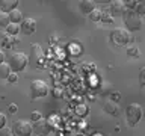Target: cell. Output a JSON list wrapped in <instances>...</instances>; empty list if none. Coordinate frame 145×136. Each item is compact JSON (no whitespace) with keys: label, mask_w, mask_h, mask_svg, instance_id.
Wrapping results in <instances>:
<instances>
[{"label":"cell","mask_w":145,"mask_h":136,"mask_svg":"<svg viewBox=\"0 0 145 136\" xmlns=\"http://www.w3.org/2000/svg\"><path fill=\"white\" fill-rule=\"evenodd\" d=\"M6 63L9 65V68H11V73L21 71V70H24L27 67V63H29V56L24 53H20V52L12 53L11 56H9Z\"/></svg>","instance_id":"1"},{"label":"cell","mask_w":145,"mask_h":136,"mask_svg":"<svg viewBox=\"0 0 145 136\" xmlns=\"http://www.w3.org/2000/svg\"><path fill=\"white\" fill-rule=\"evenodd\" d=\"M110 39L115 45H125V44H129L133 41V36L130 35L129 30L122 29V27H116V29L112 30Z\"/></svg>","instance_id":"2"},{"label":"cell","mask_w":145,"mask_h":136,"mask_svg":"<svg viewBox=\"0 0 145 136\" xmlns=\"http://www.w3.org/2000/svg\"><path fill=\"white\" fill-rule=\"evenodd\" d=\"M125 116H127V121H129L130 126L138 124L139 120L142 118V107H140V104H138V103L129 104L125 109Z\"/></svg>","instance_id":"3"},{"label":"cell","mask_w":145,"mask_h":136,"mask_svg":"<svg viewBox=\"0 0 145 136\" xmlns=\"http://www.w3.org/2000/svg\"><path fill=\"white\" fill-rule=\"evenodd\" d=\"M124 23H125L129 30H139L142 27V18L135 11H125L124 12Z\"/></svg>","instance_id":"4"},{"label":"cell","mask_w":145,"mask_h":136,"mask_svg":"<svg viewBox=\"0 0 145 136\" xmlns=\"http://www.w3.org/2000/svg\"><path fill=\"white\" fill-rule=\"evenodd\" d=\"M30 95L32 98H41V97H45L48 94V86L44 80H39L36 79L30 83Z\"/></svg>","instance_id":"5"},{"label":"cell","mask_w":145,"mask_h":136,"mask_svg":"<svg viewBox=\"0 0 145 136\" xmlns=\"http://www.w3.org/2000/svg\"><path fill=\"white\" fill-rule=\"evenodd\" d=\"M12 131L15 136H30L33 133L32 130V124L29 121H24V120H17L12 126Z\"/></svg>","instance_id":"6"},{"label":"cell","mask_w":145,"mask_h":136,"mask_svg":"<svg viewBox=\"0 0 145 136\" xmlns=\"http://www.w3.org/2000/svg\"><path fill=\"white\" fill-rule=\"evenodd\" d=\"M32 130L35 131L38 136H48V133L52 131V126H50V122L47 120H38L35 122L33 126H32Z\"/></svg>","instance_id":"7"},{"label":"cell","mask_w":145,"mask_h":136,"mask_svg":"<svg viewBox=\"0 0 145 136\" xmlns=\"http://www.w3.org/2000/svg\"><path fill=\"white\" fill-rule=\"evenodd\" d=\"M30 59H33L35 67H41L44 63V53L39 44H32L30 47Z\"/></svg>","instance_id":"8"},{"label":"cell","mask_w":145,"mask_h":136,"mask_svg":"<svg viewBox=\"0 0 145 136\" xmlns=\"http://www.w3.org/2000/svg\"><path fill=\"white\" fill-rule=\"evenodd\" d=\"M20 30L24 35H33L36 32V21L33 18H24L20 24Z\"/></svg>","instance_id":"9"},{"label":"cell","mask_w":145,"mask_h":136,"mask_svg":"<svg viewBox=\"0 0 145 136\" xmlns=\"http://www.w3.org/2000/svg\"><path fill=\"white\" fill-rule=\"evenodd\" d=\"M127 11L125 6H124V2H121V0H113L110 2V15L113 17H120V15H124V12Z\"/></svg>","instance_id":"10"},{"label":"cell","mask_w":145,"mask_h":136,"mask_svg":"<svg viewBox=\"0 0 145 136\" xmlns=\"http://www.w3.org/2000/svg\"><path fill=\"white\" fill-rule=\"evenodd\" d=\"M18 0H0V12L9 14L14 9H17Z\"/></svg>","instance_id":"11"},{"label":"cell","mask_w":145,"mask_h":136,"mask_svg":"<svg viewBox=\"0 0 145 136\" xmlns=\"http://www.w3.org/2000/svg\"><path fill=\"white\" fill-rule=\"evenodd\" d=\"M8 17H9V21H11L12 24H20L23 21V14H21V11H18V9L11 11L8 14Z\"/></svg>","instance_id":"12"},{"label":"cell","mask_w":145,"mask_h":136,"mask_svg":"<svg viewBox=\"0 0 145 136\" xmlns=\"http://www.w3.org/2000/svg\"><path fill=\"white\" fill-rule=\"evenodd\" d=\"M80 9H82V12H85V14H89L95 9V3L94 2H89V0H86V2H80Z\"/></svg>","instance_id":"13"},{"label":"cell","mask_w":145,"mask_h":136,"mask_svg":"<svg viewBox=\"0 0 145 136\" xmlns=\"http://www.w3.org/2000/svg\"><path fill=\"white\" fill-rule=\"evenodd\" d=\"M5 29L8 32V36H17L18 32H20V24H12V23H9Z\"/></svg>","instance_id":"14"},{"label":"cell","mask_w":145,"mask_h":136,"mask_svg":"<svg viewBox=\"0 0 145 136\" xmlns=\"http://www.w3.org/2000/svg\"><path fill=\"white\" fill-rule=\"evenodd\" d=\"M11 74V68L6 62L0 63V79H8V76Z\"/></svg>","instance_id":"15"},{"label":"cell","mask_w":145,"mask_h":136,"mask_svg":"<svg viewBox=\"0 0 145 136\" xmlns=\"http://www.w3.org/2000/svg\"><path fill=\"white\" fill-rule=\"evenodd\" d=\"M100 18H101V9H97V8H95L94 11L89 14V20H91V21H100Z\"/></svg>","instance_id":"16"},{"label":"cell","mask_w":145,"mask_h":136,"mask_svg":"<svg viewBox=\"0 0 145 136\" xmlns=\"http://www.w3.org/2000/svg\"><path fill=\"white\" fill-rule=\"evenodd\" d=\"M9 17H8V14H5V12H0V26L2 27H6L9 24Z\"/></svg>","instance_id":"17"},{"label":"cell","mask_w":145,"mask_h":136,"mask_svg":"<svg viewBox=\"0 0 145 136\" xmlns=\"http://www.w3.org/2000/svg\"><path fill=\"white\" fill-rule=\"evenodd\" d=\"M100 21L112 23V15L109 14V11H101V18H100Z\"/></svg>","instance_id":"18"},{"label":"cell","mask_w":145,"mask_h":136,"mask_svg":"<svg viewBox=\"0 0 145 136\" xmlns=\"http://www.w3.org/2000/svg\"><path fill=\"white\" fill-rule=\"evenodd\" d=\"M135 12L138 14L139 17L145 14V6H144V3H142V2H138V5H136V8H135Z\"/></svg>","instance_id":"19"},{"label":"cell","mask_w":145,"mask_h":136,"mask_svg":"<svg viewBox=\"0 0 145 136\" xmlns=\"http://www.w3.org/2000/svg\"><path fill=\"white\" fill-rule=\"evenodd\" d=\"M127 54H129V56H139L138 47H129L127 48Z\"/></svg>","instance_id":"20"},{"label":"cell","mask_w":145,"mask_h":136,"mask_svg":"<svg viewBox=\"0 0 145 136\" xmlns=\"http://www.w3.org/2000/svg\"><path fill=\"white\" fill-rule=\"evenodd\" d=\"M12 36H6V38L3 39V47H6V48H11L12 47Z\"/></svg>","instance_id":"21"},{"label":"cell","mask_w":145,"mask_h":136,"mask_svg":"<svg viewBox=\"0 0 145 136\" xmlns=\"http://www.w3.org/2000/svg\"><path fill=\"white\" fill-rule=\"evenodd\" d=\"M41 118H42V115H41L39 112H36V110L30 113V120H32V121H35V122L38 121V120H41Z\"/></svg>","instance_id":"22"},{"label":"cell","mask_w":145,"mask_h":136,"mask_svg":"<svg viewBox=\"0 0 145 136\" xmlns=\"http://www.w3.org/2000/svg\"><path fill=\"white\" fill-rule=\"evenodd\" d=\"M5 126H6V115H5L3 112H0V130H2Z\"/></svg>","instance_id":"23"},{"label":"cell","mask_w":145,"mask_h":136,"mask_svg":"<svg viewBox=\"0 0 145 136\" xmlns=\"http://www.w3.org/2000/svg\"><path fill=\"white\" fill-rule=\"evenodd\" d=\"M8 80L11 82V83H15V82L18 80V76H17V73H11V74L8 76Z\"/></svg>","instance_id":"24"},{"label":"cell","mask_w":145,"mask_h":136,"mask_svg":"<svg viewBox=\"0 0 145 136\" xmlns=\"http://www.w3.org/2000/svg\"><path fill=\"white\" fill-rule=\"evenodd\" d=\"M8 110L11 112V113H15V112H17V104H14V103L9 104V106H8Z\"/></svg>","instance_id":"25"},{"label":"cell","mask_w":145,"mask_h":136,"mask_svg":"<svg viewBox=\"0 0 145 136\" xmlns=\"http://www.w3.org/2000/svg\"><path fill=\"white\" fill-rule=\"evenodd\" d=\"M5 62V53H3V50H0V63H3Z\"/></svg>","instance_id":"26"},{"label":"cell","mask_w":145,"mask_h":136,"mask_svg":"<svg viewBox=\"0 0 145 136\" xmlns=\"http://www.w3.org/2000/svg\"><path fill=\"white\" fill-rule=\"evenodd\" d=\"M144 73H145V70L142 68V70H140V85H144Z\"/></svg>","instance_id":"27"}]
</instances>
